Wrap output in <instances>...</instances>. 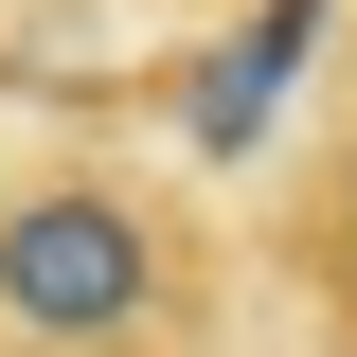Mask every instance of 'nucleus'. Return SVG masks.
<instances>
[{
  "label": "nucleus",
  "instance_id": "f257e3e1",
  "mask_svg": "<svg viewBox=\"0 0 357 357\" xmlns=\"http://www.w3.org/2000/svg\"><path fill=\"white\" fill-rule=\"evenodd\" d=\"M250 232L197 161L18 143L0 161V357H232Z\"/></svg>",
  "mask_w": 357,
  "mask_h": 357
},
{
  "label": "nucleus",
  "instance_id": "f03ea898",
  "mask_svg": "<svg viewBox=\"0 0 357 357\" xmlns=\"http://www.w3.org/2000/svg\"><path fill=\"white\" fill-rule=\"evenodd\" d=\"M250 268L286 286V304L321 321V340L357 357V0L321 18V89L304 126L268 143V215H250Z\"/></svg>",
  "mask_w": 357,
  "mask_h": 357
}]
</instances>
